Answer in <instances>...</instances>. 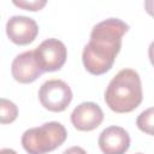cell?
<instances>
[{
  "label": "cell",
  "instance_id": "obj_1",
  "mask_svg": "<svg viewBox=\"0 0 154 154\" xmlns=\"http://www.w3.org/2000/svg\"><path fill=\"white\" fill-rule=\"evenodd\" d=\"M128 30L129 25L119 18H107L94 25L82 52V61L89 73L100 76L112 69Z\"/></svg>",
  "mask_w": 154,
  "mask_h": 154
},
{
  "label": "cell",
  "instance_id": "obj_2",
  "mask_svg": "<svg viewBox=\"0 0 154 154\" xmlns=\"http://www.w3.org/2000/svg\"><path fill=\"white\" fill-rule=\"evenodd\" d=\"M143 99L141 77L132 69L120 70L105 90V102L117 113H129L137 108Z\"/></svg>",
  "mask_w": 154,
  "mask_h": 154
},
{
  "label": "cell",
  "instance_id": "obj_3",
  "mask_svg": "<svg viewBox=\"0 0 154 154\" xmlns=\"http://www.w3.org/2000/svg\"><path fill=\"white\" fill-rule=\"evenodd\" d=\"M66 137L67 131L61 123L48 122L25 130L20 142L28 154H47L60 147Z\"/></svg>",
  "mask_w": 154,
  "mask_h": 154
},
{
  "label": "cell",
  "instance_id": "obj_4",
  "mask_svg": "<svg viewBox=\"0 0 154 154\" xmlns=\"http://www.w3.org/2000/svg\"><path fill=\"white\" fill-rule=\"evenodd\" d=\"M41 105L51 112L65 111L72 101V90L70 85L61 79H48L38 90Z\"/></svg>",
  "mask_w": 154,
  "mask_h": 154
},
{
  "label": "cell",
  "instance_id": "obj_5",
  "mask_svg": "<svg viewBox=\"0 0 154 154\" xmlns=\"http://www.w3.org/2000/svg\"><path fill=\"white\" fill-rule=\"evenodd\" d=\"M34 55L42 72H53L64 66L67 49L63 41L52 37L42 41L34 51Z\"/></svg>",
  "mask_w": 154,
  "mask_h": 154
},
{
  "label": "cell",
  "instance_id": "obj_6",
  "mask_svg": "<svg viewBox=\"0 0 154 154\" xmlns=\"http://www.w3.org/2000/svg\"><path fill=\"white\" fill-rule=\"evenodd\" d=\"M7 37L18 46L31 43L38 35V25L35 19L26 16H12L6 23Z\"/></svg>",
  "mask_w": 154,
  "mask_h": 154
},
{
  "label": "cell",
  "instance_id": "obj_7",
  "mask_svg": "<svg viewBox=\"0 0 154 154\" xmlns=\"http://www.w3.org/2000/svg\"><path fill=\"white\" fill-rule=\"evenodd\" d=\"M103 120L101 107L91 101L79 103L71 113V123L79 131H91Z\"/></svg>",
  "mask_w": 154,
  "mask_h": 154
},
{
  "label": "cell",
  "instance_id": "obj_8",
  "mask_svg": "<svg viewBox=\"0 0 154 154\" xmlns=\"http://www.w3.org/2000/svg\"><path fill=\"white\" fill-rule=\"evenodd\" d=\"M97 143L103 154H125L130 147V136L124 128L112 125L102 130Z\"/></svg>",
  "mask_w": 154,
  "mask_h": 154
},
{
  "label": "cell",
  "instance_id": "obj_9",
  "mask_svg": "<svg viewBox=\"0 0 154 154\" xmlns=\"http://www.w3.org/2000/svg\"><path fill=\"white\" fill-rule=\"evenodd\" d=\"M11 73L17 82L28 84L35 82L43 72L36 63L34 51H26L13 59L11 64Z\"/></svg>",
  "mask_w": 154,
  "mask_h": 154
},
{
  "label": "cell",
  "instance_id": "obj_10",
  "mask_svg": "<svg viewBox=\"0 0 154 154\" xmlns=\"http://www.w3.org/2000/svg\"><path fill=\"white\" fill-rule=\"evenodd\" d=\"M18 117L17 105L8 100L0 97V124H10L14 122Z\"/></svg>",
  "mask_w": 154,
  "mask_h": 154
},
{
  "label": "cell",
  "instance_id": "obj_11",
  "mask_svg": "<svg viewBox=\"0 0 154 154\" xmlns=\"http://www.w3.org/2000/svg\"><path fill=\"white\" fill-rule=\"evenodd\" d=\"M153 116H154V108L149 107L146 111L141 112V114L136 119L137 128L148 135H153Z\"/></svg>",
  "mask_w": 154,
  "mask_h": 154
},
{
  "label": "cell",
  "instance_id": "obj_12",
  "mask_svg": "<svg viewBox=\"0 0 154 154\" xmlns=\"http://www.w3.org/2000/svg\"><path fill=\"white\" fill-rule=\"evenodd\" d=\"M13 5H16L17 7L24 8L26 11H40L41 8H43L47 4L46 0H13L12 1Z\"/></svg>",
  "mask_w": 154,
  "mask_h": 154
},
{
  "label": "cell",
  "instance_id": "obj_13",
  "mask_svg": "<svg viewBox=\"0 0 154 154\" xmlns=\"http://www.w3.org/2000/svg\"><path fill=\"white\" fill-rule=\"evenodd\" d=\"M63 154H88L82 147H78V146H73V147H70L67 148L66 150H64Z\"/></svg>",
  "mask_w": 154,
  "mask_h": 154
},
{
  "label": "cell",
  "instance_id": "obj_14",
  "mask_svg": "<svg viewBox=\"0 0 154 154\" xmlns=\"http://www.w3.org/2000/svg\"><path fill=\"white\" fill-rule=\"evenodd\" d=\"M0 154H18V153L11 148H2L0 149Z\"/></svg>",
  "mask_w": 154,
  "mask_h": 154
},
{
  "label": "cell",
  "instance_id": "obj_15",
  "mask_svg": "<svg viewBox=\"0 0 154 154\" xmlns=\"http://www.w3.org/2000/svg\"><path fill=\"white\" fill-rule=\"evenodd\" d=\"M136 154H142V153H136Z\"/></svg>",
  "mask_w": 154,
  "mask_h": 154
}]
</instances>
